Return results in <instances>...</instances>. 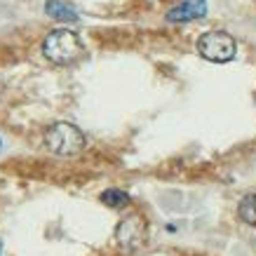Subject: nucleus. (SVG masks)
<instances>
[{"label": "nucleus", "instance_id": "f257e3e1", "mask_svg": "<svg viewBox=\"0 0 256 256\" xmlns=\"http://www.w3.org/2000/svg\"><path fill=\"white\" fill-rule=\"evenodd\" d=\"M42 54L56 66H68L85 54V45L78 38V33L68 28H56L42 42Z\"/></svg>", "mask_w": 256, "mask_h": 256}, {"label": "nucleus", "instance_id": "f03ea898", "mask_svg": "<svg viewBox=\"0 0 256 256\" xmlns=\"http://www.w3.org/2000/svg\"><path fill=\"white\" fill-rule=\"evenodd\" d=\"M45 144L54 156H78L85 148L87 139L76 124L70 122H54L45 134Z\"/></svg>", "mask_w": 256, "mask_h": 256}, {"label": "nucleus", "instance_id": "7ed1b4c3", "mask_svg": "<svg viewBox=\"0 0 256 256\" xmlns=\"http://www.w3.org/2000/svg\"><path fill=\"white\" fill-rule=\"evenodd\" d=\"M198 52L212 64H228L235 59L238 45L235 38L226 31H207L198 38Z\"/></svg>", "mask_w": 256, "mask_h": 256}, {"label": "nucleus", "instance_id": "20e7f679", "mask_svg": "<svg viewBox=\"0 0 256 256\" xmlns=\"http://www.w3.org/2000/svg\"><path fill=\"white\" fill-rule=\"evenodd\" d=\"M118 242H120V247L124 249H136L144 242L146 238V224H144V218L139 214H132V216H127L122 224L118 226Z\"/></svg>", "mask_w": 256, "mask_h": 256}, {"label": "nucleus", "instance_id": "39448f33", "mask_svg": "<svg viewBox=\"0 0 256 256\" xmlns=\"http://www.w3.org/2000/svg\"><path fill=\"white\" fill-rule=\"evenodd\" d=\"M202 16H207V0H184L181 5L167 12V22L184 24L193 22V19H202Z\"/></svg>", "mask_w": 256, "mask_h": 256}, {"label": "nucleus", "instance_id": "423d86ee", "mask_svg": "<svg viewBox=\"0 0 256 256\" xmlns=\"http://www.w3.org/2000/svg\"><path fill=\"white\" fill-rule=\"evenodd\" d=\"M45 12H47V16H52V19L64 22V24H78V19H80L76 8L68 5L66 0H47Z\"/></svg>", "mask_w": 256, "mask_h": 256}, {"label": "nucleus", "instance_id": "0eeeda50", "mask_svg": "<svg viewBox=\"0 0 256 256\" xmlns=\"http://www.w3.org/2000/svg\"><path fill=\"white\" fill-rule=\"evenodd\" d=\"M101 202L106 207H110V210H120V207H124L130 202V195L124 190H120V188H108V190L101 193Z\"/></svg>", "mask_w": 256, "mask_h": 256}, {"label": "nucleus", "instance_id": "6e6552de", "mask_svg": "<svg viewBox=\"0 0 256 256\" xmlns=\"http://www.w3.org/2000/svg\"><path fill=\"white\" fill-rule=\"evenodd\" d=\"M240 216L244 224L256 226V195H247L240 202Z\"/></svg>", "mask_w": 256, "mask_h": 256}, {"label": "nucleus", "instance_id": "1a4fd4ad", "mask_svg": "<svg viewBox=\"0 0 256 256\" xmlns=\"http://www.w3.org/2000/svg\"><path fill=\"white\" fill-rule=\"evenodd\" d=\"M0 254H2V242H0Z\"/></svg>", "mask_w": 256, "mask_h": 256}]
</instances>
